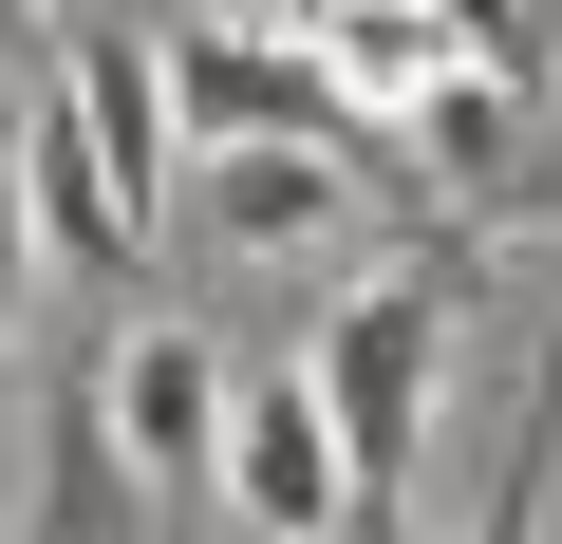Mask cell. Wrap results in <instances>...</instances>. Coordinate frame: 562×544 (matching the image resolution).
<instances>
[{
    "mask_svg": "<svg viewBox=\"0 0 562 544\" xmlns=\"http://www.w3.org/2000/svg\"><path fill=\"white\" fill-rule=\"evenodd\" d=\"M450 320H469V263H394V282H338L319 338H301V413L338 432V488L375 507V544L413 507V451H431V395H450Z\"/></svg>",
    "mask_w": 562,
    "mask_h": 544,
    "instance_id": "cell-1",
    "label": "cell"
},
{
    "mask_svg": "<svg viewBox=\"0 0 562 544\" xmlns=\"http://www.w3.org/2000/svg\"><path fill=\"white\" fill-rule=\"evenodd\" d=\"M150 95H169V132L188 151H262V132H301V151H357V113H338V76L301 57V38H150Z\"/></svg>",
    "mask_w": 562,
    "mask_h": 544,
    "instance_id": "cell-2",
    "label": "cell"
},
{
    "mask_svg": "<svg viewBox=\"0 0 562 544\" xmlns=\"http://www.w3.org/2000/svg\"><path fill=\"white\" fill-rule=\"evenodd\" d=\"M94 432H113V469H132L150 507H206V451H225V357H206L188 320L113 338V376H94Z\"/></svg>",
    "mask_w": 562,
    "mask_h": 544,
    "instance_id": "cell-3",
    "label": "cell"
},
{
    "mask_svg": "<svg viewBox=\"0 0 562 544\" xmlns=\"http://www.w3.org/2000/svg\"><path fill=\"white\" fill-rule=\"evenodd\" d=\"M206 488H225L262 544H338V525H357V488H338V432L301 413V376H225V451H206Z\"/></svg>",
    "mask_w": 562,
    "mask_h": 544,
    "instance_id": "cell-4",
    "label": "cell"
},
{
    "mask_svg": "<svg viewBox=\"0 0 562 544\" xmlns=\"http://www.w3.org/2000/svg\"><path fill=\"white\" fill-rule=\"evenodd\" d=\"M301 57L338 76V113L375 95V132H394V113H413L431 76H469L487 38H469V20H431V0H319V20H301ZM487 76H506V57H487Z\"/></svg>",
    "mask_w": 562,
    "mask_h": 544,
    "instance_id": "cell-5",
    "label": "cell"
},
{
    "mask_svg": "<svg viewBox=\"0 0 562 544\" xmlns=\"http://www.w3.org/2000/svg\"><path fill=\"white\" fill-rule=\"evenodd\" d=\"M206 169V225L225 244H319L357 207V151H301V132H262V151H188Z\"/></svg>",
    "mask_w": 562,
    "mask_h": 544,
    "instance_id": "cell-6",
    "label": "cell"
},
{
    "mask_svg": "<svg viewBox=\"0 0 562 544\" xmlns=\"http://www.w3.org/2000/svg\"><path fill=\"white\" fill-rule=\"evenodd\" d=\"M76 132H94V169H113V207L150 225V188H169V95H150V38H76Z\"/></svg>",
    "mask_w": 562,
    "mask_h": 544,
    "instance_id": "cell-7",
    "label": "cell"
},
{
    "mask_svg": "<svg viewBox=\"0 0 562 544\" xmlns=\"http://www.w3.org/2000/svg\"><path fill=\"white\" fill-rule=\"evenodd\" d=\"M506 113H525V76H487V57H469V76H431V95L394 113V151H413L431 188H487V169H506Z\"/></svg>",
    "mask_w": 562,
    "mask_h": 544,
    "instance_id": "cell-8",
    "label": "cell"
},
{
    "mask_svg": "<svg viewBox=\"0 0 562 544\" xmlns=\"http://www.w3.org/2000/svg\"><path fill=\"white\" fill-rule=\"evenodd\" d=\"M543 507H562V357H543V395H525V451H506V488H487V525H469V544H543Z\"/></svg>",
    "mask_w": 562,
    "mask_h": 544,
    "instance_id": "cell-9",
    "label": "cell"
},
{
    "mask_svg": "<svg viewBox=\"0 0 562 544\" xmlns=\"http://www.w3.org/2000/svg\"><path fill=\"white\" fill-rule=\"evenodd\" d=\"M57 507H76V525H132V469H113L94 395H57Z\"/></svg>",
    "mask_w": 562,
    "mask_h": 544,
    "instance_id": "cell-10",
    "label": "cell"
},
{
    "mask_svg": "<svg viewBox=\"0 0 562 544\" xmlns=\"http://www.w3.org/2000/svg\"><path fill=\"white\" fill-rule=\"evenodd\" d=\"M20 263H38V225H20V188H0V320H20Z\"/></svg>",
    "mask_w": 562,
    "mask_h": 544,
    "instance_id": "cell-11",
    "label": "cell"
},
{
    "mask_svg": "<svg viewBox=\"0 0 562 544\" xmlns=\"http://www.w3.org/2000/svg\"><path fill=\"white\" fill-rule=\"evenodd\" d=\"M20 20H38V0H0V38H20Z\"/></svg>",
    "mask_w": 562,
    "mask_h": 544,
    "instance_id": "cell-12",
    "label": "cell"
}]
</instances>
